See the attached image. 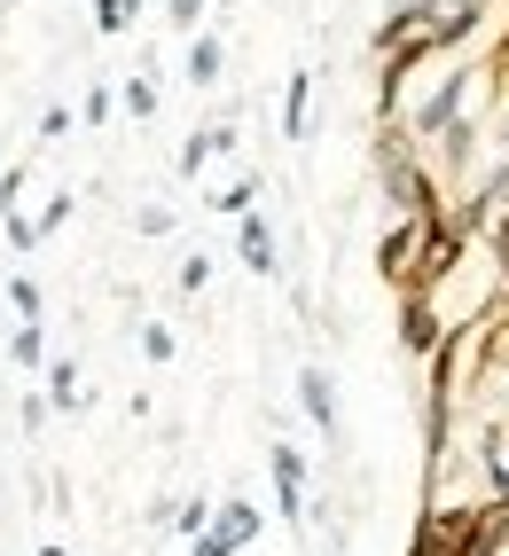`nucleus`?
Returning a JSON list of instances; mask_svg holds the SVG:
<instances>
[{
  "instance_id": "f257e3e1",
  "label": "nucleus",
  "mask_w": 509,
  "mask_h": 556,
  "mask_svg": "<svg viewBox=\"0 0 509 556\" xmlns=\"http://www.w3.org/2000/svg\"><path fill=\"white\" fill-rule=\"evenodd\" d=\"M377 180H384V197L408 212V219H423V212H440V197H431V173L408 157V141H384V157H377Z\"/></svg>"
},
{
  "instance_id": "f03ea898",
  "label": "nucleus",
  "mask_w": 509,
  "mask_h": 556,
  "mask_svg": "<svg viewBox=\"0 0 509 556\" xmlns=\"http://www.w3.org/2000/svg\"><path fill=\"white\" fill-rule=\"evenodd\" d=\"M462 94H470L462 79H440V87H431V94L416 102V118H408V134H416V141H440V134H447V126L462 118Z\"/></svg>"
},
{
  "instance_id": "7ed1b4c3",
  "label": "nucleus",
  "mask_w": 509,
  "mask_h": 556,
  "mask_svg": "<svg viewBox=\"0 0 509 556\" xmlns=\"http://www.w3.org/2000/svg\"><path fill=\"white\" fill-rule=\"evenodd\" d=\"M275 494H282V517L298 526V509H306V463H298V447H275Z\"/></svg>"
},
{
  "instance_id": "20e7f679",
  "label": "nucleus",
  "mask_w": 509,
  "mask_h": 556,
  "mask_svg": "<svg viewBox=\"0 0 509 556\" xmlns=\"http://www.w3.org/2000/svg\"><path fill=\"white\" fill-rule=\"evenodd\" d=\"M298 400H306L314 431H330V439H338V392H330V377H321V368H298Z\"/></svg>"
},
{
  "instance_id": "39448f33",
  "label": "nucleus",
  "mask_w": 509,
  "mask_h": 556,
  "mask_svg": "<svg viewBox=\"0 0 509 556\" xmlns=\"http://www.w3.org/2000/svg\"><path fill=\"white\" fill-rule=\"evenodd\" d=\"M236 243H243V267H251V275H275V236H267V219L236 212Z\"/></svg>"
},
{
  "instance_id": "423d86ee",
  "label": "nucleus",
  "mask_w": 509,
  "mask_h": 556,
  "mask_svg": "<svg viewBox=\"0 0 509 556\" xmlns=\"http://www.w3.org/2000/svg\"><path fill=\"white\" fill-rule=\"evenodd\" d=\"M212 533H220L228 548H251V533H259V509H251V502H228L220 517H212Z\"/></svg>"
},
{
  "instance_id": "0eeeda50",
  "label": "nucleus",
  "mask_w": 509,
  "mask_h": 556,
  "mask_svg": "<svg viewBox=\"0 0 509 556\" xmlns=\"http://www.w3.org/2000/svg\"><path fill=\"white\" fill-rule=\"evenodd\" d=\"M306 110H314V79L298 71V79H290V94H282V134H290V141L306 134Z\"/></svg>"
},
{
  "instance_id": "6e6552de",
  "label": "nucleus",
  "mask_w": 509,
  "mask_h": 556,
  "mask_svg": "<svg viewBox=\"0 0 509 556\" xmlns=\"http://www.w3.org/2000/svg\"><path fill=\"white\" fill-rule=\"evenodd\" d=\"M220 63H228V48H220V40L204 31V40L189 48V79H196V87H212V79H220Z\"/></svg>"
},
{
  "instance_id": "1a4fd4ad",
  "label": "nucleus",
  "mask_w": 509,
  "mask_h": 556,
  "mask_svg": "<svg viewBox=\"0 0 509 556\" xmlns=\"http://www.w3.org/2000/svg\"><path fill=\"white\" fill-rule=\"evenodd\" d=\"M40 353H48L40 321H24V329H16V345H9V361H16V368H40Z\"/></svg>"
},
{
  "instance_id": "9d476101",
  "label": "nucleus",
  "mask_w": 509,
  "mask_h": 556,
  "mask_svg": "<svg viewBox=\"0 0 509 556\" xmlns=\"http://www.w3.org/2000/svg\"><path fill=\"white\" fill-rule=\"evenodd\" d=\"M9 306L16 321H40V282H9Z\"/></svg>"
},
{
  "instance_id": "9b49d317",
  "label": "nucleus",
  "mask_w": 509,
  "mask_h": 556,
  "mask_svg": "<svg viewBox=\"0 0 509 556\" xmlns=\"http://www.w3.org/2000/svg\"><path fill=\"white\" fill-rule=\"evenodd\" d=\"M133 9H141V0H102L94 24H102V31H126V24H133Z\"/></svg>"
},
{
  "instance_id": "f8f14e48",
  "label": "nucleus",
  "mask_w": 509,
  "mask_h": 556,
  "mask_svg": "<svg viewBox=\"0 0 509 556\" xmlns=\"http://www.w3.org/2000/svg\"><path fill=\"white\" fill-rule=\"evenodd\" d=\"M126 110H133V118H150V110H157V87H150V79H126Z\"/></svg>"
},
{
  "instance_id": "ddd939ff",
  "label": "nucleus",
  "mask_w": 509,
  "mask_h": 556,
  "mask_svg": "<svg viewBox=\"0 0 509 556\" xmlns=\"http://www.w3.org/2000/svg\"><path fill=\"white\" fill-rule=\"evenodd\" d=\"M141 353H150V361H173V329L150 321V329H141Z\"/></svg>"
},
{
  "instance_id": "4468645a",
  "label": "nucleus",
  "mask_w": 509,
  "mask_h": 556,
  "mask_svg": "<svg viewBox=\"0 0 509 556\" xmlns=\"http://www.w3.org/2000/svg\"><path fill=\"white\" fill-rule=\"evenodd\" d=\"M48 392H55V407H71V400H79V377H71V368H55V377H48Z\"/></svg>"
},
{
  "instance_id": "2eb2a0df",
  "label": "nucleus",
  "mask_w": 509,
  "mask_h": 556,
  "mask_svg": "<svg viewBox=\"0 0 509 556\" xmlns=\"http://www.w3.org/2000/svg\"><path fill=\"white\" fill-rule=\"evenodd\" d=\"M189 556H236V548H228L220 533H196V548H189Z\"/></svg>"
},
{
  "instance_id": "dca6fc26",
  "label": "nucleus",
  "mask_w": 509,
  "mask_h": 556,
  "mask_svg": "<svg viewBox=\"0 0 509 556\" xmlns=\"http://www.w3.org/2000/svg\"><path fill=\"white\" fill-rule=\"evenodd\" d=\"M204 16V0H173V24H196Z\"/></svg>"
},
{
  "instance_id": "f3484780",
  "label": "nucleus",
  "mask_w": 509,
  "mask_h": 556,
  "mask_svg": "<svg viewBox=\"0 0 509 556\" xmlns=\"http://www.w3.org/2000/svg\"><path fill=\"white\" fill-rule=\"evenodd\" d=\"M0 486H9V478H0Z\"/></svg>"
}]
</instances>
